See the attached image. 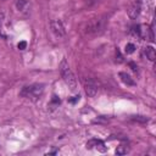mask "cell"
<instances>
[{
	"mask_svg": "<svg viewBox=\"0 0 156 156\" xmlns=\"http://www.w3.org/2000/svg\"><path fill=\"white\" fill-rule=\"evenodd\" d=\"M60 73L65 80V83L68 85V88L71 90H76L77 88V80L74 78V74L72 73L69 66H68V62L66 58H62V61L60 62Z\"/></svg>",
	"mask_w": 156,
	"mask_h": 156,
	"instance_id": "1",
	"label": "cell"
},
{
	"mask_svg": "<svg viewBox=\"0 0 156 156\" xmlns=\"http://www.w3.org/2000/svg\"><path fill=\"white\" fill-rule=\"evenodd\" d=\"M44 91V84H32L29 87H24L21 91V95L32 100H37Z\"/></svg>",
	"mask_w": 156,
	"mask_h": 156,
	"instance_id": "2",
	"label": "cell"
},
{
	"mask_svg": "<svg viewBox=\"0 0 156 156\" xmlns=\"http://www.w3.org/2000/svg\"><path fill=\"white\" fill-rule=\"evenodd\" d=\"M84 89H85V93L88 96H95V94L98 93V83L94 80V79H88L84 82Z\"/></svg>",
	"mask_w": 156,
	"mask_h": 156,
	"instance_id": "3",
	"label": "cell"
},
{
	"mask_svg": "<svg viewBox=\"0 0 156 156\" xmlns=\"http://www.w3.org/2000/svg\"><path fill=\"white\" fill-rule=\"evenodd\" d=\"M85 147H87V149H98V150L101 151V152H105V151L107 150V147L105 146L104 141L100 140V139H90V140L87 143Z\"/></svg>",
	"mask_w": 156,
	"mask_h": 156,
	"instance_id": "4",
	"label": "cell"
},
{
	"mask_svg": "<svg viewBox=\"0 0 156 156\" xmlns=\"http://www.w3.org/2000/svg\"><path fill=\"white\" fill-rule=\"evenodd\" d=\"M51 30L57 35V37H63L65 35V28L60 21H51L50 22Z\"/></svg>",
	"mask_w": 156,
	"mask_h": 156,
	"instance_id": "5",
	"label": "cell"
},
{
	"mask_svg": "<svg viewBox=\"0 0 156 156\" xmlns=\"http://www.w3.org/2000/svg\"><path fill=\"white\" fill-rule=\"evenodd\" d=\"M100 28H101V22H100V20H94V21H91V22L88 24L87 32H88V33H96V32L100 30Z\"/></svg>",
	"mask_w": 156,
	"mask_h": 156,
	"instance_id": "6",
	"label": "cell"
},
{
	"mask_svg": "<svg viewBox=\"0 0 156 156\" xmlns=\"http://www.w3.org/2000/svg\"><path fill=\"white\" fill-rule=\"evenodd\" d=\"M140 13V5L139 4H134L129 10H128V16L130 18H136Z\"/></svg>",
	"mask_w": 156,
	"mask_h": 156,
	"instance_id": "7",
	"label": "cell"
},
{
	"mask_svg": "<svg viewBox=\"0 0 156 156\" xmlns=\"http://www.w3.org/2000/svg\"><path fill=\"white\" fill-rule=\"evenodd\" d=\"M144 54H145L146 58H149L150 61H155L156 52H155V49H154L152 46H146V48H144Z\"/></svg>",
	"mask_w": 156,
	"mask_h": 156,
	"instance_id": "8",
	"label": "cell"
},
{
	"mask_svg": "<svg viewBox=\"0 0 156 156\" xmlns=\"http://www.w3.org/2000/svg\"><path fill=\"white\" fill-rule=\"evenodd\" d=\"M119 78H121L122 82H123L124 84H127V85H135V82L130 78V76L127 74V73H124V72H121V73H119Z\"/></svg>",
	"mask_w": 156,
	"mask_h": 156,
	"instance_id": "9",
	"label": "cell"
},
{
	"mask_svg": "<svg viewBox=\"0 0 156 156\" xmlns=\"http://www.w3.org/2000/svg\"><path fill=\"white\" fill-rule=\"evenodd\" d=\"M129 152V146L128 145H124V144H121L119 146H117L116 149V154L117 155H126Z\"/></svg>",
	"mask_w": 156,
	"mask_h": 156,
	"instance_id": "10",
	"label": "cell"
},
{
	"mask_svg": "<svg viewBox=\"0 0 156 156\" xmlns=\"http://www.w3.org/2000/svg\"><path fill=\"white\" fill-rule=\"evenodd\" d=\"M134 51H135V45H134V44L129 43V44L126 45V52H127V54H132V52H134Z\"/></svg>",
	"mask_w": 156,
	"mask_h": 156,
	"instance_id": "11",
	"label": "cell"
},
{
	"mask_svg": "<svg viewBox=\"0 0 156 156\" xmlns=\"http://www.w3.org/2000/svg\"><path fill=\"white\" fill-rule=\"evenodd\" d=\"M26 5H27V0H17V2H16V6L18 10H23Z\"/></svg>",
	"mask_w": 156,
	"mask_h": 156,
	"instance_id": "12",
	"label": "cell"
},
{
	"mask_svg": "<svg viewBox=\"0 0 156 156\" xmlns=\"http://www.w3.org/2000/svg\"><path fill=\"white\" fill-rule=\"evenodd\" d=\"M2 22H4V12H0V35L2 38H6V35L2 32Z\"/></svg>",
	"mask_w": 156,
	"mask_h": 156,
	"instance_id": "13",
	"label": "cell"
},
{
	"mask_svg": "<svg viewBox=\"0 0 156 156\" xmlns=\"http://www.w3.org/2000/svg\"><path fill=\"white\" fill-rule=\"evenodd\" d=\"M116 61H117V62H122V61H123V57H122V55H121L118 48H116Z\"/></svg>",
	"mask_w": 156,
	"mask_h": 156,
	"instance_id": "14",
	"label": "cell"
},
{
	"mask_svg": "<svg viewBox=\"0 0 156 156\" xmlns=\"http://www.w3.org/2000/svg\"><path fill=\"white\" fill-rule=\"evenodd\" d=\"M17 46H18L20 50H24L26 46H27V43H26V41H20V43L17 44Z\"/></svg>",
	"mask_w": 156,
	"mask_h": 156,
	"instance_id": "15",
	"label": "cell"
},
{
	"mask_svg": "<svg viewBox=\"0 0 156 156\" xmlns=\"http://www.w3.org/2000/svg\"><path fill=\"white\" fill-rule=\"evenodd\" d=\"M128 65L130 66V68H132V69H133L134 72H136V71H138V66H136V65H135L134 62H129Z\"/></svg>",
	"mask_w": 156,
	"mask_h": 156,
	"instance_id": "16",
	"label": "cell"
},
{
	"mask_svg": "<svg viewBox=\"0 0 156 156\" xmlns=\"http://www.w3.org/2000/svg\"><path fill=\"white\" fill-rule=\"evenodd\" d=\"M77 101H79V95H78V96H74V99H71V100H69V102H72V104H74V102H77Z\"/></svg>",
	"mask_w": 156,
	"mask_h": 156,
	"instance_id": "17",
	"label": "cell"
}]
</instances>
